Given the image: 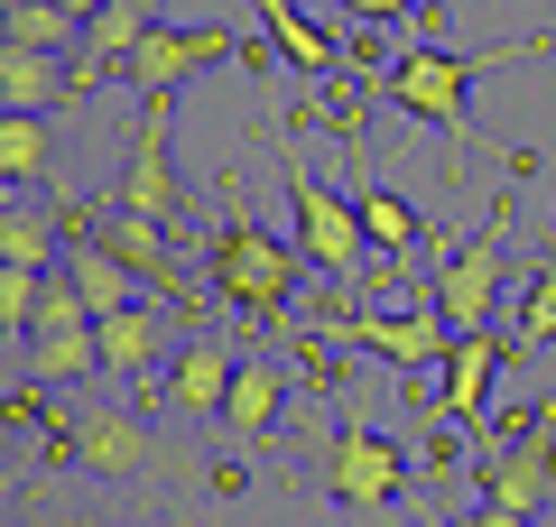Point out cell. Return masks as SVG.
I'll use <instances>...</instances> for the list:
<instances>
[{
	"label": "cell",
	"instance_id": "6da1fadb",
	"mask_svg": "<svg viewBox=\"0 0 556 527\" xmlns=\"http://www.w3.org/2000/svg\"><path fill=\"white\" fill-rule=\"evenodd\" d=\"M547 47H556L547 28L501 38V47H399L390 75H380V93H390L408 120H427L445 149H464V102H473V75H492V65H529V56H547Z\"/></svg>",
	"mask_w": 556,
	"mask_h": 527
},
{
	"label": "cell",
	"instance_id": "7a4b0ae2",
	"mask_svg": "<svg viewBox=\"0 0 556 527\" xmlns=\"http://www.w3.org/2000/svg\"><path fill=\"white\" fill-rule=\"evenodd\" d=\"M47 453H56V463H75L84 481H102V490L167 481V472H177V453L159 445V426H149L139 408H84V416H65V426L47 435Z\"/></svg>",
	"mask_w": 556,
	"mask_h": 527
},
{
	"label": "cell",
	"instance_id": "3957f363",
	"mask_svg": "<svg viewBox=\"0 0 556 527\" xmlns=\"http://www.w3.org/2000/svg\"><path fill=\"white\" fill-rule=\"evenodd\" d=\"M278 167H288V204H298V259L325 278H371V232H362V195H334L316 167L298 157V139L278 130Z\"/></svg>",
	"mask_w": 556,
	"mask_h": 527
},
{
	"label": "cell",
	"instance_id": "277c9868",
	"mask_svg": "<svg viewBox=\"0 0 556 527\" xmlns=\"http://www.w3.org/2000/svg\"><path fill=\"white\" fill-rule=\"evenodd\" d=\"M510 214H519V195H492L482 232H473V241H455V250H445V269H427V306H437L455 333H492V306H501V250H510Z\"/></svg>",
	"mask_w": 556,
	"mask_h": 527
},
{
	"label": "cell",
	"instance_id": "5b68a950",
	"mask_svg": "<svg viewBox=\"0 0 556 527\" xmlns=\"http://www.w3.org/2000/svg\"><path fill=\"white\" fill-rule=\"evenodd\" d=\"M204 269H214V296H232L241 314H288V296H298V259H288V241H269L251 214H223L214 222Z\"/></svg>",
	"mask_w": 556,
	"mask_h": 527
},
{
	"label": "cell",
	"instance_id": "8992f818",
	"mask_svg": "<svg viewBox=\"0 0 556 527\" xmlns=\"http://www.w3.org/2000/svg\"><path fill=\"white\" fill-rule=\"evenodd\" d=\"M223 56H241V65H260V47L251 38H232V28H149V38L130 47V65H121V83H130L139 102H177L186 83L204 75V65H223Z\"/></svg>",
	"mask_w": 556,
	"mask_h": 527
},
{
	"label": "cell",
	"instance_id": "52a82bcc",
	"mask_svg": "<svg viewBox=\"0 0 556 527\" xmlns=\"http://www.w3.org/2000/svg\"><path fill=\"white\" fill-rule=\"evenodd\" d=\"M167 120H177V102H139L130 157H121V176H112V204H130L139 222H167V232H177L186 222V176H177V157H167Z\"/></svg>",
	"mask_w": 556,
	"mask_h": 527
},
{
	"label": "cell",
	"instance_id": "ba28073f",
	"mask_svg": "<svg viewBox=\"0 0 556 527\" xmlns=\"http://www.w3.org/2000/svg\"><path fill=\"white\" fill-rule=\"evenodd\" d=\"M316 343H362L371 361H390V371H437L445 351H455V324H445L437 306H408V314H325Z\"/></svg>",
	"mask_w": 556,
	"mask_h": 527
},
{
	"label": "cell",
	"instance_id": "9c48e42d",
	"mask_svg": "<svg viewBox=\"0 0 556 527\" xmlns=\"http://www.w3.org/2000/svg\"><path fill=\"white\" fill-rule=\"evenodd\" d=\"M325 490H334L343 509H362V518H380V509H399V490H408V453L353 416V426H334V453H325Z\"/></svg>",
	"mask_w": 556,
	"mask_h": 527
},
{
	"label": "cell",
	"instance_id": "30bf717a",
	"mask_svg": "<svg viewBox=\"0 0 556 527\" xmlns=\"http://www.w3.org/2000/svg\"><path fill=\"white\" fill-rule=\"evenodd\" d=\"M547 490H556V408H538V426L482 463V500H492V509H519V518H529Z\"/></svg>",
	"mask_w": 556,
	"mask_h": 527
},
{
	"label": "cell",
	"instance_id": "8fae6325",
	"mask_svg": "<svg viewBox=\"0 0 556 527\" xmlns=\"http://www.w3.org/2000/svg\"><path fill=\"white\" fill-rule=\"evenodd\" d=\"M232 380H241V351L223 343V333H186V351L167 361L159 398H167V416H223Z\"/></svg>",
	"mask_w": 556,
	"mask_h": 527
},
{
	"label": "cell",
	"instance_id": "7c38bea8",
	"mask_svg": "<svg viewBox=\"0 0 556 527\" xmlns=\"http://www.w3.org/2000/svg\"><path fill=\"white\" fill-rule=\"evenodd\" d=\"M75 222L102 241V250H121V259H130V269H139V287H167V296L186 287L177 250H167V222H139L130 204H75Z\"/></svg>",
	"mask_w": 556,
	"mask_h": 527
},
{
	"label": "cell",
	"instance_id": "4fadbf2b",
	"mask_svg": "<svg viewBox=\"0 0 556 527\" xmlns=\"http://www.w3.org/2000/svg\"><path fill=\"white\" fill-rule=\"evenodd\" d=\"M177 324H167L159 306H121V314H102V371L112 380H159L167 361H177Z\"/></svg>",
	"mask_w": 556,
	"mask_h": 527
},
{
	"label": "cell",
	"instance_id": "5bb4252c",
	"mask_svg": "<svg viewBox=\"0 0 556 527\" xmlns=\"http://www.w3.org/2000/svg\"><path fill=\"white\" fill-rule=\"evenodd\" d=\"M492 380H501V343H492V333H455V351H445V380H437V416H445V426H482V408H492Z\"/></svg>",
	"mask_w": 556,
	"mask_h": 527
},
{
	"label": "cell",
	"instance_id": "9a60e30c",
	"mask_svg": "<svg viewBox=\"0 0 556 527\" xmlns=\"http://www.w3.org/2000/svg\"><path fill=\"white\" fill-rule=\"evenodd\" d=\"M149 28H159V0H112V10H102V20L84 28V56H75V102L93 93L102 75H121V65H130V47L149 38Z\"/></svg>",
	"mask_w": 556,
	"mask_h": 527
},
{
	"label": "cell",
	"instance_id": "2e32d148",
	"mask_svg": "<svg viewBox=\"0 0 556 527\" xmlns=\"http://www.w3.org/2000/svg\"><path fill=\"white\" fill-rule=\"evenodd\" d=\"M65 102H75V75H65L47 47H10V38H0V112H38V120H56Z\"/></svg>",
	"mask_w": 556,
	"mask_h": 527
},
{
	"label": "cell",
	"instance_id": "e0dca14e",
	"mask_svg": "<svg viewBox=\"0 0 556 527\" xmlns=\"http://www.w3.org/2000/svg\"><path fill=\"white\" fill-rule=\"evenodd\" d=\"M65 278H75V296L93 306V324H102V314H121V306H139V269L121 250H102L84 222H75V241H65Z\"/></svg>",
	"mask_w": 556,
	"mask_h": 527
},
{
	"label": "cell",
	"instance_id": "ac0fdd59",
	"mask_svg": "<svg viewBox=\"0 0 556 527\" xmlns=\"http://www.w3.org/2000/svg\"><path fill=\"white\" fill-rule=\"evenodd\" d=\"M20 351H28V380H38V389H65V380L102 371V324H38Z\"/></svg>",
	"mask_w": 556,
	"mask_h": 527
},
{
	"label": "cell",
	"instance_id": "d6986e66",
	"mask_svg": "<svg viewBox=\"0 0 556 527\" xmlns=\"http://www.w3.org/2000/svg\"><path fill=\"white\" fill-rule=\"evenodd\" d=\"M260 10V38L278 47V56L298 65V75H343V47H334V28H316L298 10V0H251Z\"/></svg>",
	"mask_w": 556,
	"mask_h": 527
},
{
	"label": "cell",
	"instance_id": "ffe728a7",
	"mask_svg": "<svg viewBox=\"0 0 556 527\" xmlns=\"http://www.w3.org/2000/svg\"><path fill=\"white\" fill-rule=\"evenodd\" d=\"M278 398H288V389H278L269 361H241V380H232V398H223L214 426L241 435V445H269V435H278Z\"/></svg>",
	"mask_w": 556,
	"mask_h": 527
},
{
	"label": "cell",
	"instance_id": "44dd1931",
	"mask_svg": "<svg viewBox=\"0 0 556 527\" xmlns=\"http://www.w3.org/2000/svg\"><path fill=\"white\" fill-rule=\"evenodd\" d=\"M353 195H362V232H371L380 259H408L417 241H427V214H417L408 195H390V185H353Z\"/></svg>",
	"mask_w": 556,
	"mask_h": 527
},
{
	"label": "cell",
	"instance_id": "7402d4cb",
	"mask_svg": "<svg viewBox=\"0 0 556 527\" xmlns=\"http://www.w3.org/2000/svg\"><path fill=\"white\" fill-rule=\"evenodd\" d=\"M0 269H28V278H56V269H65V241L47 232V222L28 214V204H10V214H0Z\"/></svg>",
	"mask_w": 556,
	"mask_h": 527
},
{
	"label": "cell",
	"instance_id": "603a6c76",
	"mask_svg": "<svg viewBox=\"0 0 556 527\" xmlns=\"http://www.w3.org/2000/svg\"><path fill=\"white\" fill-rule=\"evenodd\" d=\"M47 157H56V139H47V120H38V112H0V176H10L20 195L47 176Z\"/></svg>",
	"mask_w": 556,
	"mask_h": 527
},
{
	"label": "cell",
	"instance_id": "cb8c5ba5",
	"mask_svg": "<svg viewBox=\"0 0 556 527\" xmlns=\"http://www.w3.org/2000/svg\"><path fill=\"white\" fill-rule=\"evenodd\" d=\"M10 47H47V56H84V20L56 10V0H28L10 10Z\"/></svg>",
	"mask_w": 556,
	"mask_h": 527
},
{
	"label": "cell",
	"instance_id": "d4e9b609",
	"mask_svg": "<svg viewBox=\"0 0 556 527\" xmlns=\"http://www.w3.org/2000/svg\"><path fill=\"white\" fill-rule=\"evenodd\" d=\"M547 343H556V241L529 269V296H519V351H547Z\"/></svg>",
	"mask_w": 556,
	"mask_h": 527
},
{
	"label": "cell",
	"instance_id": "484cf974",
	"mask_svg": "<svg viewBox=\"0 0 556 527\" xmlns=\"http://www.w3.org/2000/svg\"><path fill=\"white\" fill-rule=\"evenodd\" d=\"M38 306H47V278L0 269V333H10V343H28V333H38Z\"/></svg>",
	"mask_w": 556,
	"mask_h": 527
},
{
	"label": "cell",
	"instance_id": "4316f807",
	"mask_svg": "<svg viewBox=\"0 0 556 527\" xmlns=\"http://www.w3.org/2000/svg\"><path fill=\"white\" fill-rule=\"evenodd\" d=\"M343 10H353L362 28H417L427 20V0H343Z\"/></svg>",
	"mask_w": 556,
	"mask_h": 527
},
{
	"label": "cell",
	"instance_id": "83f0119b",
	"mask_svg": "<svg viewBox=\"0 0 556 527\" xmlns=\"http://www.w3.org/2000/svg\"><path fill=\"white\" fill-rule=\"evenodd\" d=\"M28 527H130V518H112V509H84V500H56V509H38Z\"/></svg>",
	"mask_w": 556,
	"mask_h": 527
},
{
	"label": "cell",
	"instance_id": "f1b7e54d",
	"mask_svg": "<svg viewBox=\"0 0 556 527\" xmlns=\"http://www.w3.org/2000/svg\"><path fill=\"white\" fill-rule=\"evenodd\" d=\"M464 527H529V518H519V509H492V500H482V509H473Z\"/></svg>",
	"mask_w": 556,
	"mask_h": 527
},
{
	"label": "cell",
	"instance_id": "f546056e",
	"mask_svg": "<svg viewBox=\"0 0 556 527\" xmlns=\"http://www.w3.org/2000/svg\"><path fill=\"white\" fill-rule=\"evenodd\" d=\"M56 10H75V20H84V28H93V20H102V10H112V0H56Z\"/></svg>",
	"mask_w": 556,
	"mask_h": 527
},
{
	"label": "cell",
	"instance_id": "4dcf8cb0",
	"mask_svg": "<svg viewBox=\"0 0 556 527\" xmlns=\"http://www.w3.org/2000/svg\"><path fill=\"white\" fill-rule=\"evenodd\" d=\"M0 10H28V0H0Z\"/></svg>",
	"mask_w": 556,
	"mask_h": 527
}]
</instances>
